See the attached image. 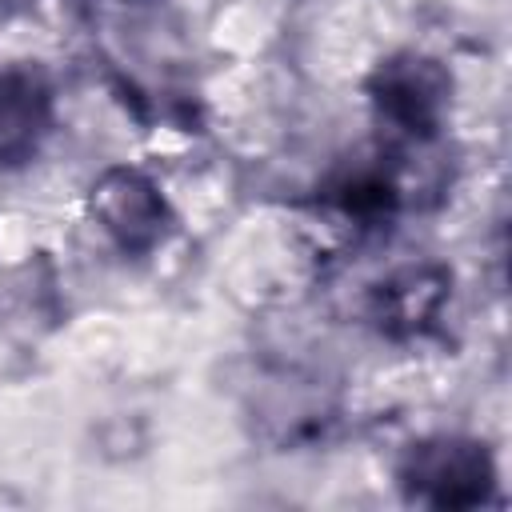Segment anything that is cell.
I'll return each mask as SVG.
<instances>
[{"label":"cell","mask_w":512,"mask_h":512,"mask_svg":"<svg viewBox=\"0 0 512 512\" xmlns=\"http://www.w3.org/2000/svg\"><path fill=\"white\" fill-rule=\"evenodd\" d=\"M100 4H112L120 12H144V8H156L160 0H100Z\"/></svg>","instance_id":"obj_7"},{"label":"cell","mask_w":512,"mask_h":512,"mask_svg":"<svg viewBox=\"0 0 512 512\" xmlns=\"http://www.w3.org/2000/svg\"><path fill=\"white\" fill-rule=\"evenodd\" d=\"M448 300H452V268L436 260H416L376 280L364 312L380 336L404 344V340H420L424 332H432Z\"/></svg>","instance_id":"obj_4"},{"label":"cell","mask_w":512,"mask_h":512,"mask_svg":"<svg viewBox=\"0 0 512 512\" xmlns=\"http://www.w3.org/2000/svg\"><path fill=\"white\" fill-rule=\"evenodd\" d=\"M404 204V184L400 172L384 160L376 164H352L336 172L320 188V212L340 220L352 232H376L384 228Z\"/></svg>","instance_id":"obj_6"},{"label":"cell","mask_w":512,"mask_h":512,"mask_svg":"<svg viewBox=\"0 0 512 512\" xmlns=\"http://www.w3.org/2000/svg\"><path fill=\"white\" fill-rule=\"evenodd\" d=\"M500 468L480 436L432 432L396 460V488L416 508H484L496 500Z\"/></svg>","instance_id":"obj_2"},{"label":"cell","mask_w":512,"mask_h":512,"mask_svg":"<svg viewBox=\"0 0 512 512\" xmlns=\"http://www.w3.org/2000/svg\"><path fill=\"white\" fill-rule=\"evenodd\" d=\"M88 212L96 228L108 236V244L124 256L156 252L176 224L164 188L144 168L132 164H112L92 180Z\"/></svg>","instance_id":"obj_3"},{"label":"cell","mask_w":512,"mask_h":512,"mask_svg":"<svg viewBox=\"0 0 512 512\" xmlns=\"http://www.w3.org/2000/svg\"><path fill=\"white\" fill-rule=\"evenodd\" d=\"M28 4H36V0H0L4 12H12V8H28Z\"/></svg>","instance_id":"obj_8"},{"label":"cell","mask_w":512,"mask_h":512,"mask_svg":"<svg viewBox=\"0 0 512 512\" xmlns=\"http://www.w3.org/2000/svg\"><path fill=\"white\" fill-rule=\"evenodd\" d=\"M56 124L52 80L36 64L0 68V168H24L40 156Z\"/></svg>","instance_id":"obj_5"},{"label":"cell","mask_w":512,"mask_h":512,"mask_svg":"<svg viewBox=\"0 0 512 512\" xmlns=\"http://www.w3.org/2000/svg\"><path fill=\"white\" fill-rule=\"evenodd\" d=\"M452 92V72L416 48L384 56L364 80L372 124L392 152H420L440 140L452 116Z\"/></svg>","instance_id":"obj_1"}]
</instances>
